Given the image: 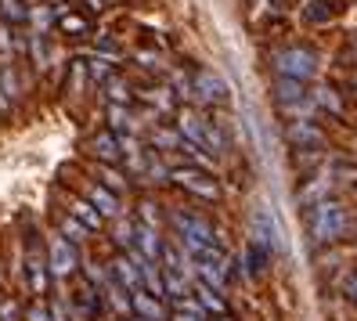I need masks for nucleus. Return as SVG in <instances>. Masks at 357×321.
I'll list each match as a JSON object with an SVG mask.
<instances>
[{
	"label": "nucleus",
	"instance_id": "9",
	"mask_svg": "<svg viewBox=\"0 0 357 321\" xmlns=\"http://www.w3.org/2000/svg\"><path fill=\"white\" fill-rule=\"evenodd\" d=\"M195 94H199L202 101H224V98H227V83H224L217 73L202 69V73H195Z\"/></svg>",
	"mask_w": 357,
	"mask_h": 321
},
{
	"label": "nucleus",
	"instance_id": "41",
	"mask_svg": "<svg viewBox=\"0 0 357 321\" xmlns=\"http://www.w3.org/2000/svg\"><path fill=\"white\" fill-rule=\"evenodd\" d=\"M152 101L159 105V109H170V105H174V98H170V91H155V94H152Z\"/></svg>",
	"mask_w": 357,
	"mask_h": 321
},
{
	"label": "nucleus",
	"instance_id": "11",
	"mask_svg": "<svg viewBox=\"0 0 357 321\" xmlns=\"http://www.w3.org/2000/svg\"><path fill=\"white\" fill-rule=\"evenodd\" d=\"M91 152H94V159H101V163H119V156H123V144H119V137L112 134V130H105V134H94L91 137Z\"/></svg>",
	"mask_w": 357,
	"mask_h": 321
},
{
	"label": "nucleus",
	"instance_id": "45",
	"mask_svg": "<svg viewBox=\"0 0 357 321\" xmlns=\"http://www.w3.org/2000/svg\"><path fill=\"white\" fill-rule=\"evenodd\" d=\"M174 321H199V314H188V311H177Z\"/></svg>",
	"mask_w": 357,
	"mask_h": 321
},
{
	"label": "nucleus",
	"instance_id": "47",
	"mask_svg": "<svg viewBox=\"0 0 357 321\" xmlns=\"http://www.w3.org/2000/svg\"><path fill=\"white\" fill-rule=\"evenodd\" d=\"M137 321H144V318H137Z\"/></svg>",
	"mask_w": 357,
	"mask_h": 321
},
{
	"label": "nucleus",
	"instance_id": "3",
	"mask_svg": "<svg viewBox=\"0 0 357 321\" xmlns=\"http://www.w3.org/2000/svg\"><path fill=\"white\" fill-rule=\"evenodd\" d=\"M249 231H253V242H260L264 249H285L282 224H278L275 209H271L267 202L253 206V213H249Z\"/></svg>",
	"mask_w": 357,
	"mask_h": 321
},
{
	"label": "nucleus",
	"instance_id": "23",
	"mask_svg": "<svg viewBox=\"0 0 357 321\" xmlns=\"http://www.w3.org/2000/svg\"><path fill=\"white\" fill-rule=\"evenodd\" d=\"M109 126L116 134H130L134 130V116L127 112V105H109Z\"/></svg>",
	"mask_w": 357,
	"mask_h": 321
},
{
	"label": "nucleus",
	"instance_id": "33",
	"mask_svg": "<svg viewBox=\"0 0 357 321\" xmlns=\"http://www.w3.org/2000/svg\"><path fill=\"white\" fill-rule=\"evenodd\" d=\"M18 47H26V44H22V40H15V33H11V26H8V22H0V54L11 58Z\"/></svg>",
	"mask_w": 357,
	"mask_h": 321
},
{
	"label": "nucleus",
	"instance_id": "15",
	"mask_svg": "<svg viewBox=\"0 0 357 321\" xmlns=\"http://www.w3.org/2000/svg\"><path fill=\"white\" fill-rule=\"evenodd\" d=\"M47 260H40V253L36 249H29V256H26V278H29V289L40 296V292H47Z\"/></svg>",
	"mask_w": 357,
	"mask_h": 321
},
{
	"label": "nucleus",
	"instance_id": "36",
	"mask_svg": "<svg viewBox=\"0 0 357 321\" xmlns=\"http://www.w3.org/2000/svg\"><path fill=\"white\" fill-rule=\"evenodd\" d=\"M149 181H159V184H162V181H170V170H166L155 156H149Z\"/></svg>",
	"mask_w": 357,
	"mask_h": 321
},
{
	"label": "nucleus",
	"instance_id": "31",
	"mask_svg": "<svg viewBox=\"0 0 357 321\" xmlns=\"http://www.w3.org/2000/svg\"><path fill=\"white\" fill-rule=\"evenodd\" d=\"M29 22H33V33H47L51 22H54V11L44 8V4H36V8H29Z\"/></svg>",
	"mask_w": 357,
	"mask_h": 321
},
{
	"label": "nucleus",
	"instance_id": "24",
	"mask_svg": "<svg viewBox=\"0 0 357 321\" xmlns=\"http://www.w3.org/2000/svg\"><path fill=\"white\" fill-rule=\"evenodd\" d=\"M195 299L202 304V311H213V314H227V307H224V299L217 296V289H209V285H199V289H195Z\"/></svg>",
	"mask_w": 357,
	"mask_h": 321
},
{
	"label": "nucleus",
	"instance_id": "14",
	"mask_svg": "<svg viewBox=\"0 0 357 321\" xmlns=\"http://www.w3.org/2000/svg\"><path fill=\"white\" fill-rule=\"evenodd\" d=\"M134 249L144 256V260H162V239H159V231L155 227H137V242H134Z\"/></svg>",
	"mask_w": 357,
	"mask_h": 321
},
{
	"label": "nucleus",
	"instance_id": "25",
	"mask_svg": "<svg viewBox=\"0 0 357 321\" xmlns=\"http://www.w3.org/2000/svg\"><path fill=\"white\" fill-rule=\"evenodd\" d=\"M29 51H33V61H36L40 69H47V66H51V47H47L44 33H33V36H29Z\"/></svg>",
	"mask_w": 357,
	"mask_h": 321
},
{
	"label": "nucleus",
	"instance_id": "4",
	"mask_svg": "<svg viewBox=\"0 0 357 321\" xmlns=\"http://www.w3.org/2000/svg\"><path fill=\"white\" fill-rule=\"evenodd\" d=\"M47 267L54 278H69L76 267H79V256H76V246L66 239V234H51V242H47Z\"/></svg>",
	"mask_w": 357,
	"mask_h": 321
},
{
	"label": "nucleus",
	"instance_id": "1",
	"mask_svg": "<svg viewBox=\"0 0 357 321\" xmlns=\"http://www.w3.org/2000/svg\"><path fill=\"white\" fill-rule=\"evenodd\" d=\"M347 209L340 202H332V199H321V202H314L310 206V239L318 242V246H328V242H340L343 234H347Z\"/></svg>",
	"mask_w": 357,
	"mask_h": 321
},
{
	"label": "nucleus",
	"instance_id": "37",
	"mask_svg": "<svg viewBox=\"0 0 357 321\" xmlns=\"http://www.w3.org/2000/svg\"><path fill=\"white\" fill-rule=\"evenodd\" d=\"M174 94H181V98H192L195 94V80H188V76H174Z\"/></svg>",
	"mask_w": 357,
	"mask_h": 321
},
{
	"label": "nucleus",
	"instance_id": "42",
	"mask_svg": "<svg viewBox=\"0 0 357 321\" xmlns=\"http://www.w3.org/2000/svg\"><path fill=\"white\" fill-rule=\"evenodd\" d=\"M343 292H347V296L354 299V304H357V271H354V274L347 278V285H343Z\"/></svg>",
	"mask_w": 357,
	"mask_h": 321
},
{
	"label": "nucleus",
	"instance_id": "27",
	"mask_svg": "<svg viewBox=\"0 0 357 321\" xmlns=\"http://www.w3.org/2000/svg\"><path fill=\"white\" fill-rule=\"evenodd\" d=\"M105 94H109V101L112 105H130V98H134V91L127 87V83H123V80H109V83H105Z\"/></svg>",
	"mask_w": 357,
	"mask_h": 321
},
{
	"label": "nucleus",
	"instance_id": "5",
	"mask_svg": "<svg viewBox=\"0 0 357 321\" xmlns=\"http://www.w3.org/2000/svg\"><path fill=\"white\" fill-rule=\"evenodd\" d=\"M170 181L181 184V188H188V191H192V195H199V199H217V195H220L217 181L209 177L206 170H199V166H177V170H170Z\"/></svg>",
	"mask_w": 357,
	"mask_h": 321
},
{
	"label": "nucleus",
	"instance_id": "21",
	"mask_svg": "<svg viewBox=\"0 0 357 321\" xmlns=\"http://www.w3.org/2000/svg\"><path fill=\"white\" fill-rule=\"evenodd\" d=\"M58 29L69 33V36H83V33H91V22L83 15H76V11H61L58 15Z\"/></svg>",
	"mask_w": 357,
	"mask_h": 321
},
{
	"label": "nucleus",
	"instance_id": "10",
	"mask_svg": "<svg viewBox=\"0 0 357 321\" xmlns=\"http://www.w3.org/2000/svg\"><path fill=\"white\" fill-rule=\"evenodd\" d=\"M307 22L314 26H325V22H335V18L343 15V0H310V4L303 8Z\"/></svg>",
	"mask_w": 357,
	"mask_h": 321
},
{
	"label": "nucleus",
	"instance_id": "6",
	"mask_svg": "<svg viewBox=\"0 0 357 321\" xmlns=\"http://www.w3.org/2000/svg\"><path fill=\"white\" fill-rule=\"evenodd\" d=\"M174 227L181 239H195V242H217V231L199 213H174Z\"/></svg>",
	"mask_w": 357,
	"mask_h": 321
},
{
	"label": "nucleus",
	"instance_id": "40",
	"mask_svg": "<svg viewBox=\"0 0 357 321\" xmlns=\"http://www.w3.org/2000/svg\"><path fill=\"white\" fill-rule=\"evenodd\" d=\"M26 318H29V321H54V318H51V311H47V307H40V304H36V307H29V314H26Z\"/></svg>",
	"mask_w": 357,
	"mask_h": 321
},
{
	"label": "nucleus",
	"instance_id": "18",
	"mask_svg": "<svg viewBox=\"0 0 357 321\" xmlns=\"http://www.w3.org/2000/svg\"><path fill=\"white\" fill-rule=\"evenodd\" d=\"M69 213H73V217H76L79 224H87L91 231H98V227H101V221H105L91 199H73V202H69Z\"/></svg>",
	"mask_w": 357,
	"mask_h": 321
},
{
	"label": "nucleus",
	"instance_id": "30",
	"mask_svg": "<svg viewBox=\"0 0 357 321\" xmlns=\"http://www.w3.org/2000/svg\"><path fill=\"white\" fill-rule=\"evenodd\" d=\"M0 91H4L11 101L22 94V83H18V73H15L11 66H0Z\"/></svg>",
	"mask_w": 357,
	"mask_h": 321
},
{
	"label": "nucleus",
	"instance_id": "8",
	"mask_svg": "<svg viewBox=\"0 0 357 321\" xmlns=\"http://www.w3.org/2000/svg\"><path fill=\"white\" fill-rule=\"evenodd\" d=\"M206 119L199 116V112H192V109H181V116H177V130H181V137L184 141H192V144H206Z\"/></svg>",
	"mask_w": 357,
	"mask_h": 321
},
{
	"label": "nucleus",
	"instance_id": "32",
	"mask_svg": "<svg viewBox=\"0 0 357 321\" xmlns=\"http://www.w3.org/2000/svg\"><path fill=\"white\" fill-rule=\"evenodd\" d=\"M87 231H91V227H87V224H79V221L73 217V213H69L66 221H61V234H66V239H69L73 246H76V242H83V239H87Z\"/></svg>",
	"mask_w": 357,
	"mask_h": 321
},
{
	"label": "nucleus",
	"instance_id": "43",
	"mask_svg": "<svg viewBox=\"0 0 357 321\" xmlns=\"http://www.w3.org/2000/svg\"><path fill=\"white\" fill-rule=\"evenodd\" d=\"M15 304H4V307H0V321H15Z\"/></svg>",
	"mask_w": 357,
	"mask_h": 321
},
{
	"label": "nucleus",
	"instance_id": "38",
	"mask_svg": "<svg viewBox=\"0 0 357 321\" xmlns=\"http://www.w3.org/2000/svg\"><path fill=\"white\" fill-rule=\"evenodd\" d=\"M141 221H144V227H159V213H155L152 202H144V206H141Z\"/></svg>",
	"mask_w": 357,
	"mask_h": 321
},
{
	"label": "nucleus",
	"instance_id": "44",
	"mask_svg": "<svg viewBox=\"0 0 357 321\" xmlns=\"http://www.w3.org/2000/svg\"><path fill=\"white\" fill-rule=\"evenodd\" d=\"M8 112H11V98L0 91V116H8Z\"/></svg>",
	"mask_w": 357,
	"mask_h": 321
},
{
	"label": "nucleus",
	"instance_id": "19",
	"mask_svg": "<svg viewBox=\"0 0 357 321\" xmlns=\"http://www.w3.org/2000/svg\"><path fill=\"white\" fill-rule=\"evenodd\" d=\"M0 22H8V26L29 22V4L26 0H0Z\"/></svg>",
	"mask_w": 357,
	"mask_h": 321
},
{
	"label": "nucleus",
	"instance_id": "17",
	"mask_svg": "<svg viewBox=\"0 0 357 321\" xmlns=\"http://www.w3.org/2000/svg\"><path fill=\"white\" fill-rule=\"evenodd\" d=\"M275 94H278V101H282V109H289V105H300V101H307L303 80H289V76H278V83H275Z\"/></svg>",
	"mask_w": 357,
	"mask_h": 321
},
{
	"label": "nucleus",
	"instance_id": "12",
	"mask_svg": "<svg viewBox=\"0 0 357 321\" xmlns=\"http://www.w3.org/2000/svg\"><path fill=\"white\" fill-rule=\"evenodd\" d=\"M289 141L296 144V148H318V144L325 141V134H321L310 119H296V123L289 126Z\"/></svg>",
	"mask_w": 357,
	"mask_h": 321
},
{
	"label": "nucleus",
	"instance_id": "39",
	"mask_svg": "<svg viewBox=\"0 0 357 321\" xmlns=\"http://www.w3.org/2000/svg\"><path fill=\"white\" fill-rule=\"evenodd\" d=\"M51 318H54V321H73V314L66 311V304H61V299H54V304H51Z\"/></svg>",
	"mask_w": 357,
	"mask_h": 321
},
{
	"label": "nucleus",
	"instance_id": "48",
	"mask_svg": "<svg viewBox=\"0 0 357 321\" xmlns=\"http://www.w3.org/2000/svg\"><path fill=\"white\" fill-rule=\"evenodd\" d=\"M354 83H357V80H354Z\"/></svg>",
	"mask_w": 357,
	"mask_h": 321
},
{
	"label": "nucleus",
	"instance_id": "34",
	"mask_svg": "<svg viewBox=\"0 0 357 321\" xmlns=\"http://www.w3.org/2000/svg\"><path fill=\"white\" fill-rule=\"evenodd\" d=\"M98 177H101V184H105V188H112V191H116V195H119V191H123V188H127V181H123V177L116 174V170H112L109 163H105V166L98 170Z\"/></svg>",
	"mask_w": 357,
	"mask_h": 321
},
{
	"label": "nucleus",
	"instance_id": "35",
	"mask_svg": "<svg viewBox=\"0 0 357 321\" xmlns=\"http://www.w3.org/2000/svg\"><path fill=\"white\" fill-rule=\"evenodd\" d=\"M314 105H321V109H328V112H340V109H343L340 98H335V91H328V87L314 91Z\"/></svg>",
	"mask_w": 357,
	"mask_h": 321
},
{
	"label": "nucleus",
	"instance_id": "28",
	"mask_svg": "<svg viewBox=\"0 0 357 321\" xmlns=\"http://www.w3.org/2000/svg\"><path fill=\"white\" fill-rule=\"evenodd\" d=\"M152 144L155 148H181L184 137H181V130H170V126H155V130H152Z\"/></svg>",
	"mask_w": 357,
	"mask_h": 321
},
{
	"label": "nucleus",
	"instance_id": "22",
	"mask_svg": "<svg viewBox=\"0 0 357 321\" xmlns=\"http://www.w3.org/2000/svg\"><path fill=\"white\" fill-rule=\"evenodd\" d=\"M267 260H271V249H264L260 242H249V249H245V271L257 278V274L264 271V264H267Z\"/></svg>",
	"mask_w": 357,
	"mask_h": 321
},
{
	"label": "nucleus",
	"instance_id": "7",
	"mask_svg": "<svg viewBox=\"0 0 357 321\" xmlns=\"http://www.w3.org/2000/svg\"><path fill=\"white\" fill-rule=\"evenodd\" d=\"M112 278H116V282L127 289V292H137V289L144 285V282H141V267H137V260H134L130 253H127V256H116V260H112Z\"/></svg>",
	"mask_w": 357,
	"mask_h": 321
},
{
	"label": "nucleus",
	"instance_id": "16",
	"mask_svg": "<svg viewBox=\"0 0 357 321\" xmlns=\"http://www.w3.org/2000/svg\"><path fill=\"white\" fill-rule=\"evenodd\" d=\"M130 304H134L137 318H144V321H162V304H159V296H152L149 289L130 292Z\"/></svg>",
	"mask_w": 357,
	"mask_h": 321
},
{
	"label": "nucleus",
	"instance_id": "46",
	"mask_svg": "<svg viewBox=\"0 0 357 321\" xmlns=\"http://www.w3.org/2000/svg\"><path fill=\"white\" fill-rule=\"evenodd\" d=\"M87 8L91 11H101V0H87Z\"/></svg>",
	"mask_w": 357,
	"mask_h": 321
},
{
	"label": "nucleus",
	"instance_id": "2",
	"mask_svg": "<svg viewBox=\"0 0 357 321\" xmlns=\"http://www.w3.org/2000/svg\"><path fill=\"white\" fill-rule=\"evenodd\" d=\"M271 61H275V73L278 76H289V80H303L307 83V80L318 76V54L307 51V47H285Z\"/></svg>",
	"mask_w": 357,
	"mask_h": 321
},
{
	"label": "nucleus",
	"instance_id": "20",
	"mask_svg": "<svg viewBox=\"0 0 357 321\" xmlns=\"http://www.w3.org/2000/svg\"><path fill=\"white\" fill-rule=\"evenodd\" d=\"M105 299H109V304H112V311H116L119 318H127V314L134 311V304H130V296H127V289H123V285L116 282V278H112L109 285H105Z\"/></svg>",
	"mask_w": 357,
	"mask_h": 321
},
{
	"label": "nucleus",
	"instance_id": "29",
	"mask_svg": "<svg viewBox=\"0 0 357 321\" xmlns=\"http://www.w3.org/2000/svg\"><path fill=\"white\" fill-rule=\"evenodd\" d=\"M87 73H91V80L94 83H109L116 73H112V58H91L87 61Z\"/></svg>",
	"mask_w": 357,
	"mask_h": 321
},
{
	"label": "nucleus",
	"instance_id": "26",
	"mask_svg": "<svg viewBox=\"0 0 357 321\" xmlns=\"http://www.w3.org/2000/svg\"><path fill=\"white\" fill-rule=\"evenodd\" d=\"M162 285H166V296H174V299H181V296L188 292L184 274H181V271H174V267H166V271H162Z\"/></svg>",
	"mask_w": 357,
	"mask_h": 321
},
{
	"label": "nucleus",
	"instance_id": "13",
	"mask_svg": "<svg viewBox=\"0 0 357 321\" xmlns=\"http://www.w3.org/2000/svg\"><path fill=\"white\" fill-rule=\"evenodd\" d=\"M87 199L98 206L101 217H119V195L112 188H105V184H91L87 188Z\"/></svg>",
	"mask_w": 357,
	"mask_h": 321
}]
</instances>
